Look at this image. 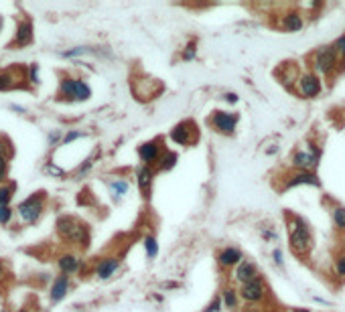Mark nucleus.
Segmentation results:
<instances>
[{"instance_id":"obj_1","label":"nucleus","mask_w":345,"mask_h":312,"mask_svg":"<svg viewBox=\"0 0 345 312\" xmlns=\"http://www.w3.org/2000/svg\"><path fill=\"white\" fill-rule=\"evenodd\" d=\"M286 229H289V243L293 254L297 256H309L313 251V231L311 225L306 223V219H302L301 215H286Z\"/></svg>"},{"instance_id":"obj_2","label":"nucleus","mask_w":345,"mask_h":312,"mask_svg":"<svg viewBox=\"0 0 345 312\" xmlns=\"http://www.w3.org/2000/svg\"><path fill=\"white\" fill-rule=\"evenodd\" d=\"M57 233L61 235L65 241H69L73 245H80V247H86L87 241H89L87 227L82 221H78L75 217H59L57 219Z\"/></svg>"},{"instance_id":"obj_3","label":"nucleus","mask_w":345,"mask_h":312,"mask_svg":"<svg viewBox=\"0 0 345 312\" xmlns=\"http://www.w3.org/2000/svg\"><path fill=\"white\" fill-rule=\"evenodd\" d=\"M311 63H313V69H315V73L319 75H333L337 69H339V57H337V53L333 51V47L329 45V47H321V49H317L315 53H313V59H311Z\"/></svg>"},{"instance_id":"obj_4","label":"nucleus","mask_w":345,"mask_h":312,"mask_svg":"<svg viewBox=\"0 0 345 312\" xmlns=\"http://www.w3.org/2000/svg\"><path fill=\"white\" fill-rule=\"evenodd\" d=\"M59 95L63 100H69V102H86L91 95V89L82 79L63 77L61 79V87H59Z\"/></svg>"},{"instance_id":"obj_5","label":"nucleus","mask_w":345,"mask_h":312,"mask_svg":"<svg viewBox=\"0 0 345 312\" xmlns=\"http://www.w3.org/2000/svg\"><path fill=\"white\" fill-rule=\"evenodd\" d=\"M321 160V148L311 142L309 148H299L291 156V166L295 170H313Z\"/></svg>"},{"instance_id":"obj_6","label":"nucleus","mask_w":345,"mask_h":312,"mask_svg":"<svg viewBox=\"0 0 345 312\" xmlns=\"http://www.w3.org/2000/svg\"><path fill=\"white\" fill-rule=\"evenodd\" d=\"M240 298L246 302V304H262L266 298H268V286L264 282V278L260 276L256 280L248 282V284H242L240 286Z\"/></svg>"},{"instance_id":"obj_7","label":"nucleus","mask_w":345,"mask_h":312,"mask_svg":"<svg viewBox=\"0 0 345 312\" xmlns=\"http://www.w3.org/2000/svg\"><path fill=\"white\" fill-rule=\"evenodd\" d=\"M295 89H297V93H299L301 98H304V100H313V98L321 95V91H323V81H321V77H319L315 71L301 73V77H299V81H297Z\"/></svg>"},{"instance_id":"obj_8","label":"nucleus","mask_w":345,"mask_h":312,"mask_svg":"<svg viewBox=\"0 0 345 312\" xmlns=\"http://www.w3.org/2000/svg\"><path fill=\"white\" fill-rule=\"evenodd\" d=\"M169 138H171L175 144H179V146H191V144L199 138L197 126H195L191 120H185V122H181V124H177V126L172 128Z\"/></svg>"},{"instance_id":"obj_9","label":"nucleus","mask_w":345,"mask_h":312,"mask_svg":"<svg viewBox=\"0 0 345 312\" xmlns=\"http://www.w3.org/2000/svg\"><path fill=\"white\" fill-rule=\"evenodd\" d=\"M43 201L45 193H35L33 197H29L27 201H23L18 205V215L23 217V221L35 223L41 217V213H43Z\"/></svg>"},{"instance_id":"obj_10","label":"nucleus","mask_w":345,"mask_h":312,"mask_svg":"<svg viewBox=\"0 0 345 312\" xmlns=\"http://www.w3.org/2000/svg\"><path fill=\"white\" fill-rule=\"evenodd\" d=\"M209 126L216 130L217 134H223V136H232L238 128V116L236 114H229V112H221L217 110L209 116Z\"/></svg>"},{"instance_id":"obj_11","label":"nucleus","mask_w":345,"mask_h":312,"mask_svg":"<svg viewBox=\"0 0 345 312\" xmlns=\"http://www.w3.org/2000/svg\"><path fill=\"white\" fill-rule=\"evenodd\" d=\"M163 152H165V150H163L159 138H157V140H148V142H144V144L138 146V158H140V162H142L144 166H152L155 162H159Z\"/></svg>"},{"instance_id":"obj_12","label":"nucleus","mask_w":345,"mask_h":312,"mask_svg":"<svg viewBox=\"0 0 345 312\" xmlns=\"http://www.w3.org/2000/svg\"><path fill=\"white\" fill-rule=\"evenodd\" d=\"M240 286L242 284H248V282H252V280H256L260 278L258 274V266L252 262V260H242L236 268H234V276H232Z\"/></svg>"},{"instance_id":"obj_13","label":"nucleus","mask_w":345,"mask_h":312,"mask_svg":"<svg viewBox=\"0 0 345 312\" xmlns=\"http://www.w3.org/2000/svg\"><path fill=\"white\" fill-rule=\"evenodd\" d=\"M242 260H244V254H242L238 247H234V245H227V247L219 249V254H217V266H219L221 270L236 268Z\"/></svg>"},{"instance_id":"obj_14","label":"nucleus","mask_w":345,"mask_h":312,"mask_svg":"<svg viewBox=\"0 0 345 312\" xmlns=\"http://www.w3.org/2000/svg\"><path fill=\"white\" fill-rule=\"evenodd\" d=\"M301 185H313V187H321L319 177L313 170H297L291 177H286L284 189H293V187H301Z\"/></svg>"},{"instance_id":"obj_15","label":"nucleus","mask_w":345,"mask_h":312,"mask_svg":"<svg viewBox=\"0 0 345 312\" xmlns=\"http://www.w3.org/2000/svg\"><path fill=\"white\" fill-rule=\"evenodd\" d=\"M302 27H304V18H302L301 12H297V10L284 12L280 16V29L286 31V33H299V31H302Z\"/></svg>"},{"instance_id":"obj_16","label":"nucleus","mask_w":345,"mask_h":312,"mask_svg":"<svg viewBox=\"0 0 345 312\" xmlns=\"http://www.w3.org/2000/svg\"><path fill=\"white\" fill-rule=\"evenodd\" d=\"M276 77L280 79L282 85L291 87V85H297L299 81V69H297V63H282L278 69H276Z\"/></svg>"},{"instance_id":"obj_17","label":"nucleus","mask_w":345,"mask_h":312,"mask_svg":"<svg viewBox=\"0 0 345 312\" xmlns=\"http://www.w3.org/2000/svg\"><path fill=\"white\" fill-rule=\"evenodd\" d=\"M118 268H120V260H118L116 256L104 258V260L98 264V268H95V276H98L100 280H108V278H112L114 274L118 272Z\"/></svg>"},{"instance_id":"obj_18","label":"nucleus","mask_w":345,"mask_h":312,"mask_svg":"<svg viewBox=\"0 0 345 312\" xmlns=\"http://www.w3.org/2000/svg\"><path fill=\"white\" fill-rule=\"evenodd\" d=\"M152 179H155V168L152 166H140L136 170V183H138V189L144 193V197H148L146 193L150 191V185H152Z\"/></svg>"},{"instance_id":"obj_19","label":"nucleus","mask_w":345,"mask_h":312,"mask_svg":"<svg viewBox=\"0 0 345 312\" xmlns=\"http://www.w3.org/2000/svg\"><path fill=\"white\" fill-rule=\"evenodd\" d=\"M57 264H59V270L65 274V276L80 272V268H82V260H80L75 254H63V256L57 260Z\"/></svg>"},{"instance_id":"obj_20","label":"nucleus","mask_w":345,"mask_h":312,"mask_svg":"<svg viewBox=\"0 0 345 312\" xmlns=\"http://www.w3.org/2000/svg\"><path fill=\"white\" fill-rule=\"evenodd\" d=\"M67 290H69V278H67L65 274H61L59 278H55V282H53V286H51V300H53V302L63 300L65 294H67Z\"/></svg>"},{"instance_id":"obj_21","label":"nucleus","mask_w":345,"mask_h":312,"mask_svg":"<svg viewBox=\"0 0 345 312\" xmlns=\"http://www.w3.org/2000/svg\"><path fill=\"white\" fill-rule=\"evenodd\" d=\"M240 290H236V288H232V286H227V288H223V292H221V302H223V308H227V310H238L240 308Z\"/></svg>"},{"instance_id":"obj_22","label":"nucleus","mask_w":345,"mask_h":312,"mask_svg":"<svg viewBox=\"0 0 345 312\" xmlns=\"http://www.w3.org/2000/svg\"><path fill=\"white\" fill-rule=\"evenodd\" d=\"M31 41H33V25H31L29 21H23V23L18 25V29H16V39H14V43L21 45V47H25V45H29Z\"/></svg>"},{"instance_id":"obj_23","label":"nucleus","mask_w":345,"mask_h":312,"mask_svg":"<svg viewBox=\"0 0 345 312\" xmlns=\"http://www.w3.org/2000/svg\"><path fill=\"white\" fill-rule=\"evenodd\" d=\"M331 219L337 231L345 233V207L343 205H333L331 207Z\"/></svg>"},{"instance_id":"obj_24","label":"nucleus","mask_w":345,"mask_h":312,"mask_svg":"<svg viewBox=\"0 0 345 312\" xmlns=\"http://www.w3.org/2000/svg\"><path fill=\"white\" fill-rule=\"evenodd\" d=\"M177 160H179V156L177 152H172V150H165L163 156H161V160H159V170H171L172 166L177 164Z\"/></svg>"},{"instance_id":"obj_25","label":"nucleus","mask_w":345,"mask_h":312,"mask_svg":"<svg viewBox=\"0 0 345 312\" xmlns=\"http://www.w3.org/2000/svg\"><path fill=\"white\" fill-rule=\"evenodd\" d=\"M144 251H146V258L148 260H155L159 256V241L152 237V235H146L144 237Z\"/></svg>"},{"instance_id":"obj_26","label":"nucleus","mask_w":345,"mask_h":312,"mask_svg":"<svg viewBox=\"0 0 345 312\" xmlns=\"http://www.w3.org/2000/svg\"><path fill=\"white\" fill-rule=\"evenodd\" d=\"M110 189H112V195H114V199H120L122 195H126V193H128V183H126V181H122V179H116V181H112V183H110Z\"/></svg>"},{"instance_id":"obj_27","label":"nucleus","mask_w":345,"mask_h":312,"mask_svg":"<svg viewBox=\"0 0 345 312\" xmlns=\"http://www.w3.org/2000/svg\"><path fill=\"white\" fill-rule=\"evenodd\" d=\"M331 47H333V51L337 53L339 61H341V63H345V35L337 37V39L331 43Z\"/></svg>"},{"instance_id":"obj_28","label":"nucleus","mask_w":345,"mask_h":312,"mask_svg":"<svg viewBox=\"0 0 345 312\" xmlns=\"http://www.w3.org/2000/svg\"><path fill=\"white\" fill-rule=\"evenodd\" d=\"M14 85V75L10 71H0V89H8Z\"/></svg>"},{"instance_id":"obj_29","label":"nucleus","mask_w":345,"mask_h":312,"mask_svg":"<svg viewBox=\"0 0 345 312\" xmlns=\"http://www.w3.org/2000/svg\"><path fill=\"white\" fill-rule=\"evenodd\" d=\"M195 55H197V43L191 41V43L185 47V51H183V59H185V61H191V59H195Z\"/></svg>"},{"instance_id":"obj_30","label":"nucleus","mask_w":345,"mask_h":312,"mask_svg":"<svg viewBox=\"0 0 345 312\" xmlns=\"http://www.w3.org/2000/svg\"><path fill=\"white\" fill-rule=\"evenodd\" d=\"M333 272H335V276H339V278H345V254L343 256H339V258L335 260Z\"/></svg>"},{"instance_id":"obj_31","label":"nucleus","mask_w":345,"mask_h":312,"mask_svg":"<svg viewBox=\"0 0 345 312\" xmlns=\"http://www.w3.org/2000/svg\"><path fill=\"white\" fill-rule=\"evenodd\" d=\"M10 197H12V189H10V187H2V189H0V205L8 207Z\"/></svg>"},{"instance_id":"obj_32","label":"nucleus","mask_w":345,"mask_h":312,"mask_svg":"<svg viewBox=\"0 0 345 312\" xmlns=\"http://www.w3.org/2000/svg\"><path fill=\"white\" fill-rule=\"evenodd\" d=\"M10 219H12V209L0 205V223H8Z\"/></svg>"},{"instance_id":"obj_33","label":"nucleus","mask_w":345,"mask_h":312,"mask_svg":"<svg viewBox=\"0 0 345 312\" xmlns=\"http://www.w3.org/2000/svg\"><path fill=\"white\" fill-rule=\"evenodd\" d=\"M221 306H223V302H221V296L219 298H214L209 304H207V308L203 312H219L221 310Z\"/></svg>"},{"instance_id":"obj_34","label":"nucleus","mask_w":345,"mask_h":312,"mask_svg":"<svg viewBox=\"0 0 345 312\" xmlns=\"http://www.w3.org/2000/svg\"><path fill=\"white\" fill-rule=\"evenodd\" d=\"M6 174H8V162L4 156H0V183L6 179Z\"/></svg>"},{"instance_id":"obj_35","label":"nucleus","mask_w":345,"mask_h":312,"mask_svg":"<svg viewBox=\"0 0 345 312\" xmlns=\"http://www.w3.org/2000/svg\"><path fill=\"white\" fill-rule=\"evenodd\" d=\"M87 49L86 47H78V49H73V51H67V53H63L65 57H75V55H82V53H86Z\"/></svg>"},{"instance_id":"obj_36","label":"nucleus","mask_w":345,"mask_h":312,"mask_svg":"<svg viewBox=\"0 0 345 312\" xmlns=\"http://www.w3.org/2000/svg\"><path fill=\"white\" fill-rule=\"evenodd\" d=\"M80 136H82V132H69V134L63 138V142H65V144H69V142H73V140H75V138H80Z\"/></svg>"},{"instance_id":"obj_37","label":"nucleus","mask_w":345,"mask_h":312,"mask_svg":"<svg viewBox=\"0 0 345 312\" xmlns=\"http://www.w3.org/2000/svg\"><path fill=\"white\" fill-rule=\"evenodd\" d=\"M272 258H274V262H276L278 266L284 264V260H282V251H280V249H274V251H272Z\"/></svg>"},{"instance_id":"obj_38","label":"nucleus","mask_w":345,"mask_h":312,"mask_svg":"<svg viewBox=\"0 0 345 312\" xmlns=\"http://www.w3.org/2000/svg\"><path fill=\"white\" fill-rule=\"evenodd\" d=\"M29 77H31V83H39V79H37V65H31Z\"/></svg>"},{"instance_id":"obj_39","label":"nucleus","mask_w":345,"mask_h":312,"mask_svg":"<svg viewBox=\"0 0 345 312\" xmlns=\"http://www.w3.org/2000/svg\"><path fill=\"white\" fill-rule=\"evenodd\" d=\"M8 146H10V144H8L6 140H0V156L6 158V154H8Z\"/></svg>"},{"instance_id":"obj_40","label":"nucleus","mask_w":345,"mask_h":312,"mask_svg":"<svg viewBox=\"0 0 345 312\" xmlns=\"http://www.w3.org/2000/svg\"><path fill=\"white\" fill-rule=\"evenodd\" d=\"M225 102H227V104H236V102H238V95H236V93H225Z\"/></svg>"},{"instance_id":"obj_41","label":"nucleus","mask_w":345,"mask_h":312,"mask_svg":"<svg viewBox=\"0 0 345 312\" xmlns=\"http://www.w3.org/2000/svg\"><path fill=\"white\" fill-rule=\"evenodd\" d=\"M2 278H4V264L0 262V280H2Z\"/></svg>"},{"instance_id":"obj_42","label":"nucleus","mask_w":345,"mask_h":312,"mask_svg":"<svg viewBox=\"0 0 345 312\" xmlns=\"http://www.w3.org/2000/svg\"><path fill=\"white\" fill-rule=\"evenodd\" d=\"M293 312H311V310H306V308H295Z\"/></svg>"},{"instance_id":"obj_43","label":"nucleus","mask_w":345,"mask_h":312,"mask_svg":"<svg viewBox=\"0 0 345 312\" xmlns=\"http://www.w3.org/2000/svg\"><path fill=\"white\" fill-rule=\"evenodd\" d=\"M21 312H25V310H21Z\"/></svg>"}]
</instances>
